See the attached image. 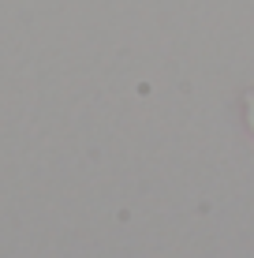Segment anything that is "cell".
Instances as JSON below:
<instances>
[{
    "label": "cell",
    "mask_w": 254,
    "mask_h": 258,
    "mask_svg": "<svg viewBox=\"0 0 254 258\" xmlns=\"http://www.w3.org/2000/svg\"><path fill=\"white\" fill-rule=\"evenodd\" d=\"M239 112H243V127H247V131H250V139H254V90H247V94H243Z\"/></svg>",
    "instance_id": "1"
}]
</instances>
